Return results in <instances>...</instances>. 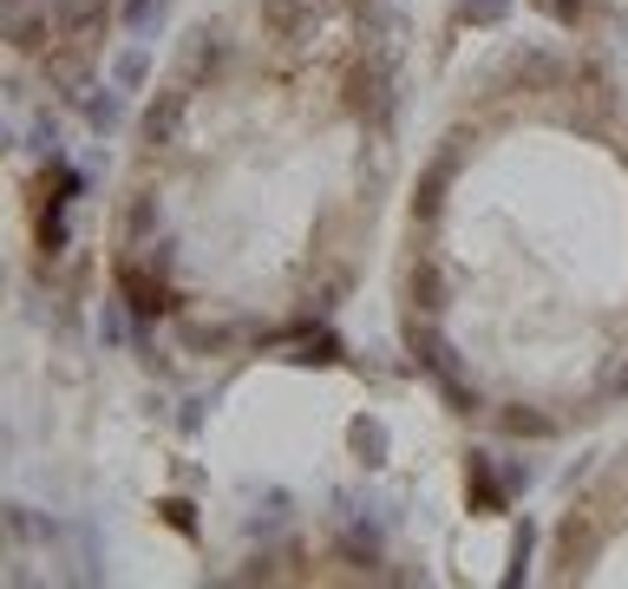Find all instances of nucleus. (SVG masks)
<instances>
[{
  "instance_id": "1",
  "label": "nucleus",
  "mask_w": 628,
  "mask_h": 589,
  "mask_svg": "<svg viewBox=\"0 0 628 589\" xmlns=\"http://www.w3.org/2000/svg\"><path fill=\"white\" fill-rule=\"evenodd\" d=\"M118 282H125V302H131L138 315H157V308H164V282H151L144 269H125Z\"/></svg>"
}]
</instances>
